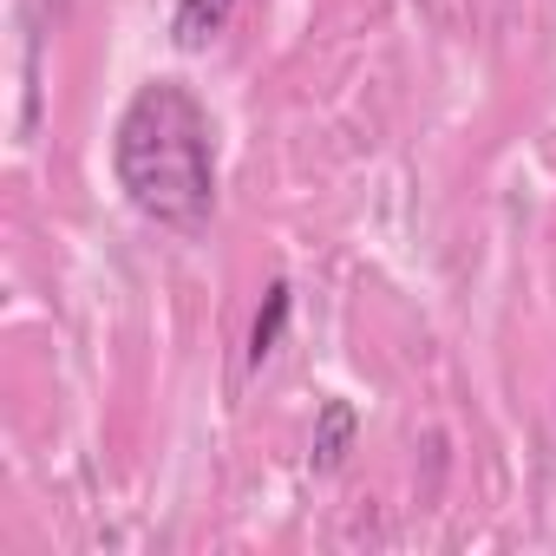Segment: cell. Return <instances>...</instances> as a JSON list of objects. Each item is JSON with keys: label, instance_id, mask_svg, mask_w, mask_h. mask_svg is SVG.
<instances>
[{"label": "cell", "instance_id": "6da1fadb", "mask_svg": "<svg viewBox=\"0 0 556 556\" xmlns=\"http://www.w3.org/2000/svg\"><path fill=\"white\" fill-rule=\"evenodd\" d=\"M112 170H118V190L151 223H203L210 203H216V131H210V112L177 79L144 86L125 105L118 131H112Z\"/></svg>", "mask_w": 556, "mask_h": 556}, {"label": "cell", "instance_id": "7a4b0ae2", "mask_svg": "<svg viewBox=\"0 0 556 556\" xmlns=\"http://www.w3.org/2000/svg\"><path fill=\"white\" fill-rule=\"evenodd\" d=\"M229 14H236V0H177V14H170V34H177V47H210L223 27H229Z\"/></svg>", "mask_w": 556, "mask_h": 556}, {"label": "cell", "instance_id": "3957f363", "mask_svg": "<svg viewBox=\"0 0 556 556\" xmlns=\"http://www.w3.org/2000/svg\"><path fill=\"white\" fill-rule=\"evenodd\" d=\"M354 406L348 400H328L321 406V426H315V471H334L341 458H348V445H354Z\"/></svg>", "mask_w": 556, "mask_h": 556}, {"label": "cell", "instance_id": "277c9868", "mask_svg": "<svg viewBox=\"0 0 556 556\" xmlns=\"http://www.w3.org/2000/svg\"><path fill=\"white\" fill-rule=\"evenodd\" d=\"M282 328H289V282H268V302L249 328V367H262L275 348H282Z\"/></svg>", "mask_w": 556, "mask_h": 556}]
</instances>
